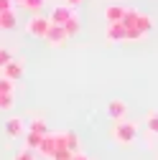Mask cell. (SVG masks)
<instances>
[{
    "mask_svg": "<svg viewBox=\"0 0 158 160\" xmlns=\"http://www.w3.org/2000/svg\"><path fill=\"white\" fill-rule=\"evenodd\" d=\"M15 3H21V0H15Z\"/></svg>",
    "mask_w": 158,
    "mask_h": 160,
    "instance_id": "27",
    "label": "cell"
},
{
    "mask_svg": "<svg viewBox=\"0 0 158 160\" xmlns=\"http://www.w3.org/2000/svg\"><path fill=\"white\" fill-rule=\"evenodd\" d=\"M18 5H21V8H26L28 13H41V8L46 5V0H21Z\"/></svg>",
    "mask_w": 158,
    "mask_h": 160,
    "instance_id": "15",
    "label": "cell"
},
{
    "mask_svg": "<svg viewBox=\"0 0 158 160\" xmlns=\"http://www.w3.org/2000/svg\"><path fill=\"white\" fill-rule=\"evenodd\" d=\"M107 114L115 119V122H123V117L128 114V104L123 102V99H112V102L107 104Z\"/></svg>",
    "mask_w": 158,
    "mask_h": 160,
    "instance_id": "5",
    "label": "cell"
},
{
    "mask_svg": "<svg viewBox=\"0 0 158 160\" xmlns=\"http://www.w3.org/2000/svg\"><path fill=\"white\" fill-rule=\"evenodd\" d=\"M13 58H15V56H13V53H10L8 48H0V71H3V69H5L8 64H10Z\"/></svg>",
    "mask_w": 158,
    "mask_h": 160,
    "instance_id": "19",
    "label": "cell"
},
{
    "mask_svg": "<svg viewBox=\"0 0 158 160\" xmlns=\"http://www.w3.org/2000/svg\"><path fill=\"white\" fill-rule=\"evenodd\" d=\"M71 158H74V152H69V150H59L51 160H71Z\"/></svg>",
    "mask_w": 158,
    "mask_h": 160,
    "instance_id": "23",
    "label": "cell"
},
{
    "mask_svg": "<svg viewBox=\"0 0 158 160\" xmlns=\"http://www.w3.org/2000/svg\"><path fill=\"white\" fill-rule=\"evenodd\" d=\"M112 137L117 140L120 145H130L133 140L138 137V125L135 122H115V127H112Z\"/></svg>",
    "mask_w": 158,
    "mask_h": 160,
    "instance_id": "1",
    "label": "cell"
},
{
    "mask_svg": "<svg viewBox=\"0 0 158 160\" xmlns=\"http://www.w3.org/2000/svg\"><path fill=\"white\" fill-rule=\"evenodd\" d=\"M74 15H76V13H74V8H69V5L64 3V5H56V8H51L49 21H51V26H66Z\"/></svg>",
    "mask_w": 158,
    "mask_h": 160,
    "instance_id": "3",
    "label": "cell"
},
{
    "mask_svg": "<svg viewBox=\"0 0 158 160\" xmlns=\"http://www.w3.org/2000/svg\"><path fill=\"white\" fill-rule=\"evenodd\" d=\"M23 71H26L23 61H21V58H13V61L3 69V76H5V79H10V82H18V79L23 76Z\"/></svg>",
    "mask_w": 158,
    "mask_h": 160,
    "instance_id": "4",
    "label": "cell"
},
{
    "mask_svg": "<svg viewBox=\"0 0 158 160\" xmlns=\"http://www.w3.org/2000/svg\"><path fill=\"white\" fill-rule=\"evenodd\" d=\"M38 152L46 155V158H54V155H56V140H54V132H49V135L44 137V142H41V148H38Z\"/></svg>",
    "mask_w": 158,
    "mask_h": 160,
    "instance_id": "10",
    "label": "cell"
},
{
    "mask_svg": "<svg viewBox=\"0 0 158 160\" xmlns=\"http://www.w3.org/2000/svg\"><path fill=\"white\" fill-rule=\"evenodd\" d=\"M125 13H128V8H123V5H107L105 8V21L107 23H123Z\"/></svg>",
    "mask_w": 158,
    "mask_h": 160,
    "instance_id": "8",
    "label": "cell"
},
{
    "mask_svg": "<svg viewBox=\"0 0 158 160\" xmlns=\"http://www.w3.org/2000/svg\"><path fill=\"white\" fill-rule=\"evenodd\" d=\"M145 125H148L150 135H158V112H148V117H145Z\"/></svg>",
    "mask_w": 158,
    "mask_h": 160,
    "instance_id": "18",
    "label": "cell"
},
{
    "mask_svg": "<svg viewBox=\"0 0 158 160\" xmlns=\"http://www.w3.org/2000/svg\"><path fill=\"white\" fill-rule=\"evenodd\" d=\"M66 150L69 152H79V150H82V145H79V137H76V132H66Z\"/></svg>",
    "mask_w": 158,
    "mask_h": 160,
    "instance_id": "17",
    "label": "cell"
},
{
    "mask_svg": "<svg viewBox=\"0 0 158 160\" xmlns=\"http://www.w3.org/2000/svg\"><path fill=\"white\" fill-rule=\"evenodd\" d=\"M15 104V97L13 94H0V109H10Z\"/></svg>",
    "mask_w": 158,
    "mask_h": 160,
    "instance_id": "20",
    "label": "cell"
},
{
    "mask_svg": "<svg viewBox=\"0 0 158 160\" xmlns=\"http://www.w3.org/2000/svg\"><path fill=\"white\" fill-rule=\"evenodd\" d=\"M51 28V21H49V15H41V13H36L28 18V23H26V33L28 36H36V38H46Z\"/></svg>",
    "mask_w": 158,
    "mask_h": 160,
    "instance_id": "2",
    "label": "cell"
},
{
    "mask_svg": "<svg viewBox=\"0 0 158 160\" xmlns=\"http://www.w3.org/2000/svg\"><path fill=\"white\" fill-rule=\"evenodd\" d=\"M15 160H36V155H33V150L23 148V150H18V152H15Z\"/></svg>",
    "mask_w": 158,
    "mask_h": 160,
    "instance_id": "22",
    "label": "cell"
},
{
    "mask_svg": "<svg viewBox=\"0 0 158 160\" xmlns=\"http://www.w3.org/2000/svg\"><path fill=\"white\" fill-rule=\"evenodd\" d=\"M82 3H84V0H66L69 8H76V5H82Z\"/></svg>",
    "mask_w": 158,
    "mask_h": 160,
    "instance_id": "25",
    "label": "cell"
},
{
    "mask_svg": "<svg viewBox=\"0 0 158 160\" xmlns=\"http://www.w3.org/2000/svg\"><path fill=\"white\" fill-rule=\"evenodd\" d=\"M107 41H128V28L123 23H107Z\"/></svg>",
    "mask_w": 158,
    "mask_h": 160,
    "instance_id": "7",
    "label": "cell"
},
{
    "mask_svg": "<svg viewBox=\"0 0 158 160\" xmlns=\"http://www.w3.org/2000/svg\"><path fill=\"white\" fill-rule=\"evenodd\" d=\"M13 84H15V82H10V79H5V76H0V94H13Z\"/></svg>",
    "mask_w": 158,
    "mask_h": 160,
    "instance_id": "21",
    "label": "cell"
},
{
    "mask_svg": "<svg viewBox=\"0 0 158 160\" xmlns=\"http://www.w3.org/2000/svg\"><path fill=\"white\" fill-rule=\"evenodd\" d=\"M135 28L138 31H140V33H150V28H153V18L150 15H145V13H140V15H138V21H135Z\"/></svg>",
    "mask_w": 158,
    "mask_h": 160,
    "instance_id": "12",
    "label": "cell"
},
{
    "mask_svg": "<svg viewBox=\"0 0 158 160\" xmlns=\"http://www.w3.org/2000/svg\"><path fill=\"white\" fill-rule=\"evenodd\" d=\"M0 31H3V26H0Z\"/></svg>",
    "mask_w": 158,
    "mask_h": 160,
    "instance_id": "28",
    "label": "cell"
},
{
    "mask_svg": "<svg viewBox=\"0 0 158 160\" xmlns=\"http://www.w3.org/2000/svg\"><path fill=\"white\" fill-rule=\"evenodd\" d=\"M71 160H92V158H87V155H82V152H76V155H74Z\"/></svg>",
    "mask_w": 158,
    "mask_h": 160,
    "instance_id": "26",
    "label": "cell"
},
{
    "mask_svg": "<svg viewBox=\"0 0 158 160\" xmlns=\"http://www.w3.org/2000/svg\"><path fill=\"white\" fill-rule=\"evenodd\" d=\"M44 137H46V135L26 132V135H23V140H26V145H23V148H28V150H38V148H41V142H44Z\"/></svg>",
    "mask_w": 158,
    "mask_h": 160,
    "instance_id": "11",
    "label": "cell"
},
{
    "mask_svg": "<svg viewBox=\"0 0 158 160\" xmlns=\"http://www.w3.org/2000/svg\"><path fill=\"white\" fill-rule=\"evenodd\" d=\"M5 132L10 135V140H13V137H23V135H26L23 119H21V117H10L8 122H5Z\"/></svg>",
    "mask_w": 158,
    "mask_h": 160,
    "instance_id": "9",
    "label": "cell"
},
{
    "mask_svg": "<svg viewBox=\"0 0 158 160\" xmlns=\"http://www.w3.org/2000/svg\"><path fill=\"white\" fill-rule=\"evenodd\" d=\"M5 10H13V0H0V13Z\"/></svg>",
    "mask_w": 158,
    "mask_h": 160,
    "instance_id": "24",
    "label": "cell"
},
{
    "mask_svg": "<svg viewBox=\"0 0 158 160\" xmlns=\"http://www.w3.org/2000/svg\"><path fill=\"white\" fill-rule=\"evenodd\" d=\"M15 13L13 10H5V13H0V26H3V31H13L15 28Z\"/></svg>",
    "mask_w": 158,
    "mask_h": 160,
    "instance_id": "13",
    "label": "cell"
},
{
    "mask_svg": "<svg viewBox=\"0 0 158 160\" xmlns=\"http://www.w3.org/2000/svg\"><path fill=\"white\" fill-rule=\"evenodd\" d=\"M66 31H64V26H51L49 28V33H46V41L51 43V46H64L66 43Z\"/></svg>",
    "mask_w": 158,
    "mask_h": 160,
    "instance_id": "6",
    "label": "cell"
},
{
    "mask_svg": "<svg viewBox=\"0 0 158 160\" xmlns=\"http://www.w3.org/2000/svg\"><path fill=\"white\" fill-rule=\"evenodd\" d=\"M28 132H36V135H49V127L41 117H33L31 119V125H28Z\"/></svg>",
    "mask_w": 158,
    "mask_h": 160,
    "instance_id": "14",
    "label": "cell"
},
{
    "mask_svg": "<svg viewBox=\"0 0 158 160\" xmlns=\"http://www.w3.org/2000/svg\"><path fill=\"white\" fill-rule=\"evenodd\" d=\"M64 31H66V36H69V38H74L79 31H82V21H79V15H74V18H71V21L64 26Z\"/></svg>",
    "mask_w": 158,
    "mask_h": 160,
    "instance_id": "16",
    "label": "cell"
}]
</instances>
